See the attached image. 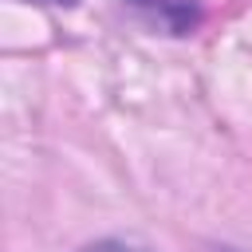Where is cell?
I'll list each match as a JSON object with an SVG mask.
<instances>
[{
    "mask_svg": "<svg viewBox=\"0 0 252 252\" xmlns=\"http://www.w3.org/2000/svg\"><path fill=\"white\" fill-rule=\"evenodd\" d=\"M213 252H236V248H213Z\"/></svg>",
    "mask_w": 252,
    "mask_h": 252,
    "instance_id": "cell-4",
    "label": "cell"
},
{
    "mask_svg": "<svg viewBox=\"0 0 252 252\" xmlns=\"http://www.w3.org/2000/svg\"><path fill=\"white\" fill-rule=\"evenodd\" d=\"M39 4H75V0H39Z\"/></svg>",
    "mask_w": 252,
    "mask_h": 252,
    "instance_id": "cell-3",
    "label": "cell"
},
{
    "mask_svg": "<svg viewBox=\"0 0 252 252\" xmlns=\"http://www.w3.org/2000/svg\"><path fill=\"white\" fill-rule=\"evenodd\" d=\"M134 8H142L161 32L169 35H185L193 24H197V4L193 0H126Z\"/></svg>",
    "mask_w": 252,
    "mask_h": 252,
    "instance_id": "cell-1",
    "label": "cell"
},
{
    "mask_svg": "<svg viewBox=\"0 0 252 252\" xmlns=\"http://www.w3.org/2000/svg\"><path fill=\"white\" fill-rule=\"evenodd\" d=\"M79 252H146V248H134V244H122V240H98V244H87Z\"/></svg>",
    "mask_w": 252,
    "mask_h": 252,
    "instance_id": "cell-2",
    "label": "cell"
}]
</instances>
